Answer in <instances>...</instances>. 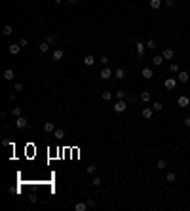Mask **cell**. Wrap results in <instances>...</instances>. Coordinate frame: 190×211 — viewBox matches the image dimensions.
Returning <instances> with one entry per match:
<instances>
[{
	"label": "cell",
	"instance_id": "28",
	"mask_svg": "<svg viewBox=\"0 0 190 211\" xmlns=\"http://www.w3.org/2000/svg\"><path fill=\"white\" fill-rule=\"evenodd\" d=\"M114 95H116V99H126V95H127V93L124 92V89H118V92L114 93Z\"/></svg>",
	"mask_w": 190,
	"mask_h": 211
},
{
	"label": "cell",
	"instance_id": "8",
	"mask_svg": "<svg viewBox=\"0 0 190 211\" xmlns=\"http://www.w3.org/2000/svg\"><path fill=\"white\" fill-rule=\"evenodd\" d=\"M114 76H116L118 80H124L126 78V69H124V67H118V69L114 70Z\"/></svg>",
	"mask_w": 190,
	"mask_h": 211
},
{
	"label": "cell",
	"instance_id": "11",
	"mask_svg": "<svg viewBox=\"0 0 190 211\" xmlns=\"http://www.w3.org/2000/svg\"><path fill=\"white\" fill-rule=\"evenodd\" d=\"M8 51H10L12 55H17L19 51H21V44H12V46L8 48Z\"/></svg>",
	"mask_w": 190,
	"mask_h": 211
},
{
	"label": "cell",
	"instance_id": "42",
	"mask_svg": "<svg viewBox=\"0 0 190 211\" xmlns=\"http://www.w3.org/2000/svg\"><path fill=\"white\" fill-rule=\"evenodd\" d=\"M185 126H186V128H190V116H186V118H185Z\"/></svg>",
	"mask_w": 190,
	"mask_h": 211
},
{
	"label": "cell",
	"instance_id": "19",
	"mask_svg": "<svg viewBox=\"0 0 190 211\" xmlns=\"http://www.w3.org/2000/svg\"><path fill=\"white\" fill-rule=\"evenodd\" d=\"M179 105H181V107H188L190 105V99H188V97H185V95H181V97H179Z\"/></svg>",
	"mask_w": 190,
	"mask_h": 211
},
{
	"label": "cell",
	"instance_id": "6",
	"mask_svg": "<svg viewBox=\"0 0 190 211\" xmlns=\"http://www.w3.org/2000/svg\"><path fill=\"white\" fill-rule=\"evenodd\" d=\"M163 86H165V89L173 92V89H175V86H177V80H175V78H167L165 82H163Z\"/></svg>",
	"mask_w": 190,
	"mask_h": 211
},
{
	"label": "cell",
	"instance_id": "1",
	"mask_svg": "<svg viewBox=\"0 0 190 211\" xmlns=\"http://www.w3.org/2000/svg\"><path fill=\"white\" fill-rule=\"evenodd\" d=\"M126 109H127V101H126V99H118V101L114 103V107H112V110L116 112V114L126 112Z\"/></svg>",
	"mask_w": 190,
	"mask_h": 211
},
{
	"label": "cell",
	"instance_id": "14",
	"mask_svg": "<svg viewBox=\"0 0 190 211\" xmlns=\"http://www.w3.org/2000/svg\"><path fill=\"white\" fill-rule=\"evenodd\" d=\"M87 202H78L76 206H74V211H87Z\"/></svg>",
	"mask_w": 190,
	"mask_h": 211
},
{
	"label": "cell",
	"instance_id": "33",
	"mask_svg": "<svg viewBox=\"0 0 190 211\" xmlns=\"http://www.w3.org/2000/svg\"><path fill=\"white\" fill-rule=\"evenodd\" d=\"M169 70H171V72H179V65L171 63V65H169Z\"/></svg>",
	"mask_w": 190,
	"mask_h": 211
},
{
	"label": "cell",
	"instance_id": "35",
	"mask_svg": "<svg viewBox=\"0 0 190 211\" xmlns=\"http://www.w3.org/2000/svg\"><path fill=\"white\" fill-rule=\"evenodd\" d=\"M163 4L167 6V8H173L175 6V0H163Z\"/></svg>",
	"mask_w": 190,
	"mask_h": 211
},
{
	"label": "cell",
	"instance_id": "4",
	"mask_svg": "<svg viewBox=\"0 0 190 211\" xmlns=\"http://www.w3.org/2000/svg\"><path fill=\"white\" fill-rule=\"evenodd\" d=\"M112 74H114V72L109 69V67H103V70H101V74H99V76H101L103 80H109V78H112Z\"/></svg>",
	"mask_w": 190,
	"mask_h": 211
},
{
	"label": "cell",
	"instance_id": "41",
	"mask_svg": "<svg viewBox=\"0 0 190 211\" xmlns=\"http://www.w3.org/2000/svg\"><path fill=\"white\" fill-rule=\"evenodd\" d=\"M8 101H10V103L15 101V93H10V95H8Z\"/></svg>",
	"mask_w": 190,
	"mask_h": 211
},
{
	"label": "cell",
	"instance_id": "37",
	"mask_svg": "<svg viewBox=\"0 0 190 211\" xmlns=\"http://www.w3.org/2000/svg\"><path fill=\"white\" fill-rule=\"evenodd\" d=\"M2 145H4V147H14V143L10 141V139H4V141H2Z\"/></svg>",
	"mask_w": 190,
	"mask_h": 211
},
{
	"label": "cell",
	"instance_id": "43",
	"mask_svg": "<svg viewBox=\"0 0 190 211\" xmlns=\"http://www.w3.org/2000/svg\"><path fill=\"white\" fill-rule=\"evenodd\" d=\"M67 2H68V4H70V6H74V4H76V2H78V0H67Z\"/></svg>",
	"mask_w": 190,
	"mask_h": 211
},
{
	"label": "cell",
	"instance_id": "32",
	"mask_svg": "<svg viewBox=\"0 0 190 211\" xmlns=\"http://www.w3.org/2000/svg\"><path fill=\"white\" fill-rule=\"evenodd\" d=\"M112 99V93L110 92H103V101H110Z\"/></svg>",
	"mask_w": 190,
	"mask_h": 211
},
{
	"label": "cell",
	"instance_id": "12",
	"mask_svg": "<svg viewBox=\"0 0 190 211\" xmlns=\"http://www.w3.org/2000/svg\"><path fill=\"white\" fill-rule=\"evenodd\" d=\"M55 129H57V128H55L53 122H46V124H44V131H46V133H53Z\"/></svg>",
	"mask_w": 190,
	"mask_h": 211
},
{
	"label": "cell",
	"instance_id": "18",
	"mask_svg": "<svg viewBox=\"0 0 190 211\" xmlns=\"http://www.w3.org/2000/svg\"><path fill=\"white\" fill-rule=\"evenodd\" d=\"M152 63L156 65V67H160V65L163 63V55H154V57H152Z\"/></svg>",
	"mask_w": 190,
	"mask_h": 211
},
{
	"label": "cell",
	"instance_id": "2",
	"mask_svg": "<svg viewBox=\"0 0 190 211\" xmlns=\"http://www.w3.org/2000/svg\"><path fill=\"white\" fill-rule=\"evenodd\" d=\"M135 50H137V57L143 59L145 57V51H146V44H143L139 38H135Z\"/></svg>",
	"mask_w": 190,
	"mask_h": 211
},
{
	"label": "cell",
	"instance_id": "44",
	"mask_svg": "<svg viewBox=\"0 0 190 211\" xmlns=\"http://www.w3.org/2000/svg\"><path fill=\"white\" fill-rule=\"evenodd\" d=\"M53 2H55V4H57V6H59V4H61V2H63V0H53Z\"/></svg>",
	"mask_w": 190,
	"mask_h": 211
},
{
	"label": "cell",
	"instance_id": "15",
	"mask_svg": "<svg viewBox=\"0 0 190 211\" xmlns=\"http://www.w3.org/2000/svg\"><path fill=\"white\" fill-rule=\"evenodd\" d=\"M141 74H143V78L150 80V78H152V76H154V70H152V69H148V67H146V69H143V72H141Z\"/></svg>",
	"mask_w": 190,
	"mask_h": 211
},
{
	"label": "cell",
	"instance_id": "21",
	"mask_svg": "<svg viewBox=\"0 0 190 211\" xmlns=\"http://www.w3.org/2000/svg\"><path fill=\"white\" fill-rule=\"evenodd\" d=\"M86 173L87 175H95V173H97V165H93V164L87 165V167H86Z\"/></svg>",
	"mask_w": 190,
	"mask_h": 211
},
{
	"label": "cell",
	"instance_id": "25",
	"mask_svg": "<svg viewBox=\"0 0 190 211\" xmlns=\"http://www.w3.org/2000/svg\"><path fill=\"white\" fill-rule=\"evenodd\" d=\"M162 6V0H150V8L152 10H158Z\"/></svg>",
	"mask_w": 190,
	"mask_h": 211
},
{
	"label": "cell",
	"instance_id": "36",
	"mask_svg": "<svg viewBox=\"0 0 190 211\" xmlns=\"http://www.w3.org/2000/svg\"><path fill=\"white\" fill-rule=\"evenodd\" d=\"M14 89H15V92H23V82H17Z\"/></svg>",
	"mask_w": 190,
	"mask_h": 211
},
{
	"label": "cell",
	"instance_id": "24",
	"mask_svg": "<svg viewBox=\"0 0 190 211\" xmlns=\"http://www.w3.org/2000/svg\"><path fill=\"white\" fill-rule=\"evenodd\" d=\"M53 135H55V137H57V139H63V137H65V129L57 128V129H55V131H53Z\"/></svg>",
	"mask_w": 190,
	"mask_h": 211
},
{
	"label": "cell",
	"instance_id": "29",
	"mask_svg": "<svg viewBox=\"0 0 190 211\" xmlns=\"http://www.w3.org/2000/svg\"><path fill=\"white\" fill-rule=\"evenodd\" d=\"M12 114H14L15 118H19V116H21V107H14V109H12Z\"/></svg>",
	"mask_w": 190,
	"mask_h": 211
},
{
	"label": "cell",
	"instance_id": "5",
	"mask_svg": "<svg viewBox=\"0 0 190 211\" xmlns=\"http://www.w3.org/2000/svg\"><path fill=\"white\" fill-rule=\"evenodd\" d=\"M141 114H143V118H146V120H150L154 116V109L152 107H145V109H143V112H141Z\"/></svg>",
	"mask_w": 190,
	"mask_h": 211
},
{
	"label": "cell",
	"instance_id": "7",
	"mask_svg": "<svg viewBox=\"0 0 190 211\" xmlns=\"http://www.w3.org/2000/svg\"><path fill=\"white\" fill-rule=\"evenodd\" d=\"M63 50H61V48H57V50H53V53H51V59H53V61H61V59H63Z\"/></svg>",
	"mask_w": 190,
	"mask_h": 211
},
{
	"label": "cell",
	"instance_id": "9",
	"mask_svg": "<svg viewBox=\"0 0 190 211\" xmlns=\"http://www.w3.org/2000/svg\"><path fill=\"white\" fill-rule=\"evenodd\" d=\"M177 78H179V82H188L190 74L186 72V70H179V76H177Z\"/></svg>",
	"mask_w": 190,
	"mask_h": 211
},
{
	"label": "cell",
	"instance_id": "13",
	"mask_svg": "<svg viewBox=\"0 0 190 211\" xmlns=\"http://www.w3.org/2000/svg\"><path fill=\"white\" fill-rule=\"evenodd\" d=\"M162 55H163V59H167V61H169V59H173V57H175V51H173L171 48H167V50H163Z\"/></svg>",
	"mask_w": 190,
	"mask_h": 211
},
{
	"label": "cell",
	"instance_id": "16",
	"mask_svg": "<svg viewBox=\"0 0 190 211\" xmlns=\"http://www.w3.org/2000/svg\"><path fill=\"white\" fill-rule=\"evenodd\" d=\"M93 63H95V57H93L91 53H87L86 57H84V65H86V67H91Z\"/></svg>",
	"mask_w": 190,
	"mask_h": 211
},
{
	"label": "cell",
	"instance_id": "38",
	"mask_svg": "<svg viewBox=\"0 0 190 211\" xmlns=\"http://www.w3.org/2000/svg\"><path fill=\"white\" fill-rule=\"evenodd\" d=\"M19 44H21V48H27V46H29L27 38H21V40H19Z\"/></svg>",
	"mask_w": 190,
	"mask_h": 211
},
{
	"label": "cell",
	"instance_id": "23",
	"mask_svg": "<svg viewBox=\"0 0 190 211\" xmlns=\"http://www.w3.org/2000/svg\"><path fill=\"white\" fill-rule=\"evenodd\" d=\"M91 184H93V186H101V184H103V179H101L99 175H95L93 181H91Z\"/></svg>",
	"mask_w": 190,
	"mask_h": 211
},
{
	"label": "cell",
	"instance_id": "31",
	"mask_svg": "<svg viewBox=\"0 0 190 211\" xmlns=\"http://www.w3.org/2000/svg\"><path fill=\"white\" fill-rule=\"evenodd\" d=\"M55 40H57V38H55L53 34H48V36H46V42H48L50 46H51V44H55Z\"/></svg>",
	"mask_w": 190,
	"mask_h": 211
},
{
	"label": "cell",
	"instance_id": "22",
	"mask_svg": "<svg viewBox=\"0 0 190 211\" xmlns=\"http://www.w3.org/2000/svg\"><path fill=\"white\" fill-rule=\"evenodd\" d=\"M152 109H154V112H160V110H163V105L160 101H154L152 103Z\"/></svg>",
	"mask_w": 190,
	"mask_h": 211
},
{
	"label": "cell",
	"instance_id": "39",
	"mask_svg": "<svg viewBox=\"0 0 190 211\" xmlns=\"http://www.w3.org/2000/svg\"><path fill=\"white\" fill-rule=\"evenodd\" d=\"M87 206H90V207H95V206H97V202H95V200H91V198H90V200H87Z\"/></svg>",
	"mask_w": 190,
	"mask_h": 211
},
{
	"label": "cell",
	"instance_id": "26",
	"mask_svg": "<svg viewBox=\"0 0 190 211\" xmlns=\"http://www.w3.org/2000/svg\"><path fill=\"white\" fill-rule=\"evenodd\" d=\"M141 101H143V103H148L150 101V93L148 92H143V93H141Z\"/></svg>",
	"mask_w": 190,
	"mask_h": 211
},
{
	"label": "cell",
	"instance_id": "17",
	"mask_svg": "<svg viewBox=\"0 0 190 211\" xmlns=\"http://www.w3.org/2000/svg\"><path fill=\"white\" fill-rule=\"evenodd\" d=\"M2 34H4V36H12V34H14V29H12V25H4V29H2Z\"/></svg>",
	"mask_w": 190,
	"mask_h": 211
},
{
	"label": "cell",
	"instance_id": "10",
	"mask_svg": "<svg viewBox=\"0 0 190 211\" xmlns=\"http://www.w3.org/2000/svg\"><path fill=\"white\" fill-rule=\"evenodd\" d=\"M14 78H15L14 70H12V69H6V70H4V80H6V82H12Z\"/></svg>",
	"mask_w": 190,
	"mask_h": 211
},
{
	"label": "cell",
	"instance_id": "30",
	"mask_svg": "<svg viewBox=\"0 0 190 211\" xmlns=\"http://www.w3.org/2000/svg\"><path fill=\"white\" fill-rule=\"evenodd\" d=\"M48 50H50V44H48V42H42V44H40V51H42V53H46Z\"/></svg>",
	"mask_w": 190,
	"mask_h": 211
},
{
	"label": "cell",
	"instance_id": "27",
	"mask_svg": "<svg viewBox=\"0 0 190 211\" xmlns=\"http://www.w3.org/2000/svg\"><path fill=\"white\" fill-rule=\"evenodd\" d=\"M165 167H167V164H165V160H160L158 164H156V169H160V171H163V169H165Z\"/></svg>",
	"mask_w": 190,
	"mask_h": 211
},
{
	"label": "cell",
	"instance_id": "34",
	"mask_svg": "<svg viewBox=\"0 0 190 211\" xmlns=\"http://www.w3.org/2000/svg\"><path fill=\"white\" fill-rule=\"evenodd\" d=\"M146 48H148V50H154V48H156V42H154V40H148V42H146Z\"/></svg>",
	"mask_w": 190,
	"mask_h": 211
},
{
	"label": "cell",
	"instance_id": "3",
	"mask_svg": "<svg viewBox=\"0 0 190 211\" xmlns=\"http://www.w3.org/2000/svg\"><path fill=\"white\" fill-rule=\"evenodd\" d=\"M15 126H17L19 129H25V128H29V126H31V124H29V122H27V118H23V116H19V118L15 120Z\"/></svg>",
	"mask_w": 190,
	"mask_h": 211
},
{
	"label": "cell",
	"instance_id": "40",
	"mask_svg": "<svg viewBox=\"0 0 190 211\" xmlns=\"http://www.w3.org/2000/svg\"><path fill=\"white\" fill-rule=\"evenodd\" d=\"M101 63H103V65H107V63H109V57H107V55H103V57H101Z\"/></svg>",
	"mask_w": 190,
	"mask_h": 211
},
{
	"label": "cell",
	"instance_id": "20",
	"mask_svg": "<svg viewBox=\"0 0 190 211\" xmlns=\"http://www.w3.org/2000/svg\"><path fill=\"white\" fill-rule=\"evenodd\" d=\"M165 181H167V183H175V181H177V173H173V171H169V173L165 175Z\"/></svg>",
	"mask_w": 190,
	"mask_h": 211
}]
</instances>
